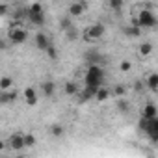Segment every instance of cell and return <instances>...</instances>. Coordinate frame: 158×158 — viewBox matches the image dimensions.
<instances>
[{
	"mask_svg": "<svg viewBox=\"0 0 158 158\" xmlns=\"http://www.w3.org/2000/svg\"><path fill=\"white\" fill-rule=\"evenodd\" d=\"M102 84H104V69H102V65H89L86 74H84V86L97 89Z\"/></svg>",
	"mask_w": 158,
	"mask_h": 158,
	"instance_id": "6da1fadb",
	"label": "cell"
},
{
	"mask_svg": "<svg viewBox=\"0 0 158 158\" xmlns=\"http://www.w3.org/2000/svg\"><path fill=\"white\" fill-rule=\"evenodd\" d=\"M28 21L32 24H37V26L45 24V10H43V6L39 2H34L28 8Z\"/></svg>",
	"mask_w": 158,
	"mask_h": 158,
	"instance_id": "7a4b0ae2",
	"label": "cell"
},
{
	"mask_svg": "<svg viewBox=\"0 0 158 158\" xmlns=\"http://www.w3.org/2000/svg\"><path fill=\"white\" fill-rule=\"evenodd\" d=\"M132 24H136L139 28H152L156 24V17L149 10H141V13L138 15V19H132Z\"/></svg>",
	"mask_w": 158,
	"mask_h": 158,
	"instance_id": "3957f363",
	"label": "cell"
},
{
	"mask_svg": "<svg viewBox=\"0 0 158 158\" xmlns=\"http://www.w3.org/2000/svg\"><path fill=\"white\" fill-rule=\"evenodd\" d=\"M104 32H106L104 24H102V23H95V24H91V26L84 32V41H88V43L97 41V39H101V37L104 35Z\"/></svg>",
	"mask_w": 158,
	"mask_h": 158,
	"instance_id": "277c9868",
	"label": "cell"
},
{
	"mask_svg": "<svg viewBox=\"0 0 158 158\" xmlns=\"http://www.w3.org/2000/svg\"><path fill=\"white\" fill-rule=\"evenodd\" d=\"M8 39L13 43V45H23V43H26V39H28V32L21 26V28H10L8 30Z\"/></svg>",
	"mask_w": 158,
	"mask_h": 158,
	"instance_id": "5b68a950",
	"label": "cell"
},
{
	"mask_svg": "<svg viewBox=\"0 0 158 158\" xmlns=\"http://www.w3.org/2000/svg\"><path fill=\"white\" fill-rule=\"evenodd\" d=\"M86 10H88V2H86V0H76V2H73L69 6V15L71 17H80V15H84Z\"/></svg>",
	"mask_w": 158,
	"mask_h": 158,
	"instance_id": "8992f818",
	"label": "cell"
},
{
	"mask_svg": "<svg viewBox=\"0 0 158 158\" xmlns=\"http://www.w3.org/2000/svg\"><path fill=\"white\" fill-rule=\"evenodd\" d=\"M86 61L89 65H104L106 58L101 52H97V50H89V52H86Z\"/></svg>",
	"mask_w": 158,
	"mask_h": 158,
	"instance_id": "52a82bcc",
	"label": "cell"
},
{
	"mask_svg": "<svg viewBox=\"0 0 158 158\" xmlns=\"http://www.w3.org/2000/svg\"><path fill=\"white\" fill-rule=\"evenodd\" d=\"M6 143L10 145V149L21 151V149H24V134H13V136H10V139Z\"/></svg>",
	"mask_w": 158,
	"mask_h": 158,
	"instance_id": "ba28073f",
	"label": "cell"
},
{
	"mask_svg": "<svg viewBox=\"0 0 158 158\" xmlns=\"http://www.w3.org/2000/svg\"><path fill=\"white\" fill-rule=\"evenodd\" d=\"M145 132L149 134L151 141H158V119H156V117L149 119V123H147V130H145Z\"/></svg>",
	"mask_w": 158,
	"mask_h": 158,
	"instance_id": "9c48e42d",
	"label": "cell"
},
{
	"mask_svg": "<svg viewBox=\"0 0 158 158\" xmlns=\"http://www.w3.org/2000/svg\"><path fill=\"white\" fill-rule=\"evenodd\" d=\"M17 99V91H10V89H2L0 91V104H11Z\"/></svg>",
	"mask_w": 158,
	"mask_h": 158,
	"instance_id": "30bf717a",
	"label": "cell"
},
{
	"mask_svg": "<svg viewBox=\"0 0 158 158\" xmlns=\"http://www.w3.org/2000/svg\"><path fill=\"white\" fill-rule=\"evenodd\" d=\"M24 101H26V104L28 106H35L37 104V91L34 89V88H26L24 89Z\"/></svg>",
	"mask_w": 158,
	"mask_h": 158,
	"instance_id": "8fae6325",
	"label": "cell"
},
{
	"mask_svg": "<svg viewBox=\"0 0 158 158\" xmlns=\"http://www.w3.org/2000/svg\"><path fill=\"white\" fill-rule=\"evenodd\" d=\"M41 91H43L45 97H52V95L56 93V84H54L52 80H47V82L41 84Z\"/></svg>",
	"mask_w": 158,
	"mask_h": 158,
	"instance_id": "7c38bea8",
	"label": "cell"
},
{
	"mask_svg": "<svg viewBox=\"0 0 158 158\" xmlns=\"http://www.w3.org/2000/svg\"><path fill=\"white\" fill-rule=\"evenodd\" d=\"M48 45H50L48 37H47L45 34H41V32H39V34L35 35V47H37L39 50H47V47H48Z\"/></svg>",
	"mask_w": 158,
	"mask_h": 158,
	"instance_id": "4fadbf2b",
	"label": "cell"
},
{
	"mask_svg": "<svg viewBox=\"0 0 158 158\" xmlns=\"http://www.w3.org/2000/svg\"><path fill=\"white\" fill-rule=\"evenodd\" d=\"M108 97H110V89H106L104 86H99V88H97V91H95V95H93V99H97L99 102L106 101Z\"/></svg>",
	"mask_w": 158,
	"mask_h": 158,
	"instance_id": "5bb4252c",
	"label": "cell"
},
{
	"mask_svg": "<svg viewBox=\"0 0 158 158\" xmlns=\"http://www.w3.org/2000/svg\"><path fill=\"white\" fill-rule=\"evenodd\" d=\"M123 32H125L128 37H139L141 28H139V26H136V24H128V26H125V28H123Z\"/></svg>",
	"mask_w": 158,
	"mask_h": 158,
	"instance_id": "9a60e30c",
	"label": "cell"
},
{
	"mask_svg": "<svg viewBox=\"0 0 158 158\" xmlns=\"http://www.w3.org/2000/svg\"><path fill=\"white\" fill-rule=\"evenodd\" d=\"M95 91H97V89H93V88H86V86H84V89L80 91V102H88V101H91L93 95H95Z\"/></svg>",
	"mask_w": 158,
	"mask_h": 158,
	"instance_id": "2e32d148",
	"label": "cell"
},
{
	"mask_svg": "<svg viewBox=\"0 0 158 158\" xmlns=\"http://www.w3.org/2000/svg\"><path fill=\"white\" fill-rule=\"evenodd\" d=\"M156 114H158L156 106H154V104H147V106L143 108V112H141V117H145V119H152V117H156Z\"/></svg>",
	"mask_w": 158,
	"mask_h": 158,
	"instance_id": "e0dca14e",
	"label": "cell"
},
{
	"mask_svg": "<svg viewBox=\"0 0 158 158\" xmlns=\"http://www.w3.org/2000/svg\"><path fill=\"white\" fill-rule=\"evenodd\" d=\"M48 132H50V136H54V138H61L65 130H63V127H61L60 123H54V125H50Z\"/></svg>",
	"mask_w": 158,
	"mask_h": 158,
	"instance_id": "ac0fdd59",
	"label": "cell"
},
{
	"mask_svg": "<svg viewBox=\"0 0 158 158\" xmlns=\"http://www.w3.org/2000/svg\"><path fill=\"white\" fill-rule=\"evenodd\" d=\"M117 110L121 112V114H128L130 112V104H128V101L127 99H117Z\"/></svg>",
	"mask_w": 158,
	"mask_h": 158,
	"instance_id": "d6986e66",
	"label": "cell"
},
{
	"mask_svg": "<svg viewBox=\"0 0 158 158\" xmlns=\"http://www.w3.org/2000/svg\"><path fill=\"white\" fill-rule=\"evenodd\" d=\"M63 91H65L67 95H76V93H78V84H76V82H67V84L63 86Z\"/></svg>",
	"mask_w": 158,
	"mask_h": 158,
	"instance_id": "ffe728a7",
	"label": "cell"
},
{
	"mask_svg": "<svg viewBox=\"0 0 158 158\" xmlns=\"http://www.w3.org/2000/svg\"><path fill=\"white\" fill-rule=\"evenodd\" d=\"M147 86H149L151 91H156L158 89V74H151L147 78Z\"/></svg>",
	"mask_w": 158,
	"mask_h": 158,
	"instance_id": "44dd1931",
	"label": "cell"
},
{
	"mask_svg": "<svg viewBox=\"0 0 158 158\" xmlns=\"http://www.w3.org/2000/svg\"><path fill=\"white\" fill-rule=\"evenodd\" d=\"M13 86V78L11 76H2L0 78V89H10Z\"/></svg>",
	"mask_w": 158,
	"mask_h": 158,
	"instance_id": "7402d4cb",
	"label": "cell"
},
{
	"mask_svg": "<svg viewBox=\"0 0 158 158\" xmlns=\"http://www.w3.org/2000/svg\"><path fill=\"white\" fill-rule=\"evenodd\" d=\"M123 4H125V0H108V6H110V10H114V11H121Z\"/></svg>",
	"mask_w": 158,
	"mask_h": 158,
	"instance_id": "603a6c76",
	"label": "cell"
},
{
	"mask_svg": "<svg viewBox=\"0 0 158 158\" xmlns=\"http://www.w3.org/2000/svg\"><path fill=\"white\" fill-rule=\"evenodd\" d=\"M65 35H67L69 41H76V39H78V32H76L74 26H69V28L65 30Z\"/></svg>",
	"mask_w": 158,
	"mask_h": 158,
	"instance_id": "cb8c5ba5",
	"label": "cell"
},
{
	"mask_svg": "<svg viewBox=\"0 0 158 158\" xmlns=\"http://www.w3.org/2000/svg\"><path fill=\"white\" fill-rule=\"evenodd\" d=\"M15 19H19V21H24V19H28V8H19L15 13Z\"/></svg>",
	"mask_w": 158,
	"mask_h": 158,
	"instance_id": "d4e9b609",
	"label": "cell"
},
{
	"mask_svg": "<svg viewBox=\"0 0 158 158\" xmlns=\"http://www.w3.org/2000/svg\"><path fill=\"white\" fill-rule=\"evenodd\" d=\"M45 52H47V56H48L50 60H56V58H58V48H56V47H54L52 43H50V45L47 47V50H45Z\"/></svg>",
	"mask_w": 158,
	"mask_h": 158,
	"instance_id": "484cf974",
	"label": "cell"
},
{
	"mask_svg": "<svg viewBox=\"0 0 158 158\" xmlns=\"http://www.w3.org/2000/svg\"><path fill=\"white\" fill-rule=\"evenodd\" d=\"M151 52H152V45H151V43H143V45L139 47V54H141V56H149Z\"/></svg>",
	"mask_w": 158,
	"mask_h": 158,
	"instance_id": "4316f807",
	"label": "cell"
},
{
	"mask_svg": "<svg viewBox=\"0 0 158 158\" xmlns=\"http://www.w3.org/2000/svg\"><path fill=\"white\" fill-rule=\"evenodd\" d=\"M35 145V136L34 134H24V147H34Z\"/></svg>",
	"mask_w": 158,
	"mask_h": 158,
	"instance_id": "83f0119b",
	"label": "cell"
},
{
	"mask_svg": "<svg viewBox=\"0 0 158 158\" xmlns=\"http://www.w3.org/2000/svg\"><path fill=\"white\" fill-rule=\"evenodd\" d=\"M119 69H121L123 73H128V71L132 69V63H130L128 60H123V61H121V65H119Z\"/></svg>",
	"mask_w": 158,
	"mask_h": 158,
	"instance_id": "f1b7e54d",
	"label": "cell"
},
{
	"mask_svg": "<svg viewBox=\"0 0 158 158\" xmlns=\"http://www.w3.org/2000/svg\"><path fill=\"white\" fill-rule=\"evenodd\" d=\"M60 26H61L63 30H67L69 26H73V23H71V19H69V17H63V19L60 21Z\"/></svg>",
	"mask_w": 158,
	"mask_h": 158,
	"instance_id": "f546056e",
	"label": "cell"
},
{
	"mask_svg": "<svg viewBox=\"0 0 158 158\" xmlns=\"http://www.w3.org/2000/svg\"><path fill=\"white\" fill-rule=\"evenodd\" d=\"M125 91H127L125 86H115V88H114V95H115V97H123Z\"/></svg>",
	"mask_w": 158,
	"mask_h": 158,
	"instance_id": "4dcf8cb0",
	"label": "cell"
},
{
	"mask_svg": "<svg viewBox=\"0 0 158 158\" xmlns=\"http://www.w3.org/2000/svg\"><path fill=\"white\" fill-rule=\"evenodd\" d=\"M24 24V21H19V19H15V21H11L10 23V28H21Z\"/></svg>",
	"mask_w": 158,
	"mask_h": 158,
	"instance_id": "1f68e13d",
	"label": "cell"
},
{
	"mask_svg": "<svg viewBox=\"0 0 158 158\" xmlns=\"http://www.w3.org/2000/svg\"><path fill=\"white\" fill-rule=\"evenodd\" d=\"M8 10H10L8 4H0V17H4V15L8 13Z\"/></svg>",
	"mask_w": 158,
	"mask_h": 158,
	"instance_id": "d6a6232c",
	"label": "cell"
},
{
	"mask_svg": "<svg viewBox=\"0 0 158 158\" xmlns=\"http://www.w3.org/2000/svg\"><path fill=\"white\" fill-rule=\"evenodd\" d=\"M147 123H149V119H145V117H141V119H139V128H141L143 132L147 130Z\"/></svg>",
	"mask_w": 158,
	"mask_h": 158,
	"instance_id": "836d02e7",
	"label": "cell"
},
{
	"mask_svg": "<svg viewBox=\"0 0 158 158\" xmlns=\"http://www.w3.org/2000/svg\"><path fill=\"white\" fill-rule=\"evenodd\" d=\"M6 47H8L6 41H4V39H0V50H6Z\"/></svg>",
	"mask_w": 158,
	"mask_h": 158,
	"instance_id": "e575fe53",
	"label": "cell"
},
{
	"mask_svg": "<svg viewBox=\"0 0 158 158\" xmlns=\"http://www.w3.org/2000/svg\"><path fill=\"white\" fill-rule=\"evenodd\" d=\"M4 147H6V141H2V139H0V151H2Z\"/></svg>",
	"mask_w": 158,
	"mask_h": 158,
	"instance_id": "d590c367",
	"label": "cell"
}]
</instances>
